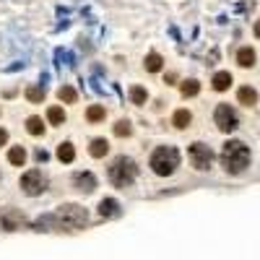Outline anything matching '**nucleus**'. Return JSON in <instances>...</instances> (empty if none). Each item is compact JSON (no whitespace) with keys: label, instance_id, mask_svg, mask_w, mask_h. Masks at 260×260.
Segmentation results:
<instances>
[{"label":"nucleus","instance_id":"f257e3e1","mask_svg":"<svg viewBox=\"0 0 260 260\" xmlns=\"http://www.w3.org/2000/svg\"><path fill=\"white\" fill-rule=\"evenodd\" d=\"M221 164L229 175H242L244 166L250 164V148L242 141H226L221 151Z\"/></svg>","mask_w":260,"mask_h":260},{"label":"nucleus","instance_id":"f03ea898","mask_svg":"<svg viewBox=\"0 0 260 260\" xmlns=\"http://www.w3.org/2000/svg\"><path fill=\"white\" fill-rule=\"evenodd\" d=\"M55 229H68V232H75V229H83L86 221H89V213L86 208L75 206V203H68V206H60L55 213Z\"/></svg>","mask_w":260,"mask_h":260},{"label":"nucleus","instance_id":"7ed1b4c3","mask_svg":"<svg viewBox=\"0 0 260 260\" xmlns=\"http://www.w3.org/2000/svg\"><path fill=\"white\" fill-rule=\"evenodd\" d=\"M177 166H180V151L175 146H159L154 154H151V169H154L159 177L175 175Z\"/></svg>","mask_w":260,"mask_h":260},{"label":"nucleus","instance_id":"20e7f679","mask_svg":"<svg viewBox=\"0 0 260 260\" xmlns=\"http://www.w3.org/2000/svg\"><path fill=\"white\" fill-rule=\"evenodd\" d=\"M135 177H138V166H135V161L133 159H128V156H117L115 161H112V166H110V182L115 188H130L133 182H135Z\"/></svg>","mask_w":260,"mask_h":260},{"label":"nucleus","instance_id":"39448f33","mask_svg":"<svg viewBox=\"0 0 260 260\" xmlns=\"http://www.w3.org/2000/svg\"><path fill=\"white\" fill-rule=\"evenodd\" d=\"M213 120H216V128H219L221 133H232V130H237V125H239V117H237V112H234V107H229V104H219Z\"/></svg>","mask_w":260,"mask_h":260},{"label":"nucleus","instance_id":"423d86ee","mask_svg":"<svg viewBox=\"0 0 260 260\" xmlns=\"http://www.w3.org/2000/svg\"><path fill=\"white\" fill-rule=\"evenodd\" d=\"M21 190L26 195H42L44 190H47V177H44L39 169H29L21 177Z\"/></svg>","mask_w":260,"mask_h":260},{"label":"nucleus","instance_id":"0eeeda50","mask_svg":"<svg viewBox=\"0 0 260 260\" xmlns=\"http://www.w3.org/2000/svg\"><path fill=\"white\" fill-rule=\"evenodd\" d=\"M188 154H190V161H193L195 169H201V172L211 169V161H213V151H211V146H206V143H193Z\"/></svg>","mask_w":260,"mask_h":260},{"label":"nucleus","instance_id":"6e6552de","mask_svg":"<svg viewBox=\"0 0 260 260\" xmlns=\"http://www.w3.org/2000/svg\"><path fill=\"white\" fill-rule=\"evenodd\" d=\"M24 224H26V216L16 208H6L0 213V229H6V232H16V229H21Z\"/></svg>","mask_w":260,"mask_h":260},{"label":"nucleus","instance_id":"1a4fd4ad","mask_svg":"<svg viewBox=\"0 0 260 260\" xmlns=\"http://www.w3.org/2000/svg\"><path fill=\"white\" fill-rule=\"evenodd\" d=\"M73 185H75V190H81V193H94L97 177L91 175V172H78V175L73 177Z\"/></svg>","mask_w":260,"mask_h":260},{"label":"nucleus","instance_id":"9d476101","mask_svg":"<svg viewBox=\"0 0 260 260\" xmlns=\"http://www.w3.org/2000/svg\"><path fill=\"white\" fill-rule=\"evenodd\" d=\"M99 216H104V219L120 216V203L115 201V198H104V201L99 203Z\"/></svg>","mask_w":260,"mask_h":260},{"label":"nucleus","instance_id":"9b49d317","mask_svg":"<svg viewBox=\"0 0 260 260\" xmlns=\"http://www.w3.org/2000/svg\"><path fill=\"white\" fill-rule=\"evenodd\" d=\"M89 154L94 156V159H102V156L110 154V143H107L104 138H94V141H91V146H89Z\"/></svg>","mask_w":260,"mask_h":260},{"label":"nucleus","instance_id":"f8f14e48","mask_svg":"<svg viewBox=\"0 0 260 260\" xmlns=\"http://www.w3.org/2000/svg\"><path fill=\"white\" fill-rule=\"evenodd\" d=\"M255 57H257V55H255L252 47H242V50L237 52V63H239L242 68H252V65H255Z\"/></svg>","mask_w":260,"mask_h":260},{"label":"nucleus","instance_id":"ddd939ff","mask_svg":"<svg viewBox=\"0 0 260 260\" xmlns=\"http://www.w3.org/2000/svg\"><path fill=\"white\" fill-rule=\"evenodd\" d=\"M213 89L216 91H226L229 86H232V73H226V70H219L216 75H213Z\"/></svg>","mask_w":260,"mask_h":260},{"label":"nucleus","instance_id":"4468645a","mask_svg":"<svg viewBox=\"0 0 260 260\" xmlns=\"http://www.w3.org/2000/svg\"><path fill=\"white\" fill-rule=\"evenodd\" d=\"M237 97H239V102H242L244 107H252V104H257V91H255L252 86H242Z\"/></svg>","mask_w":260,"mask_h":260},{"label":"nucleus","instance_id":"2eb2a0df","mask_svg":"<svg viewBox=\"0 0 260 260\" xmlns=\"http://www.w3.org/2000/svg\"><path fill=\"white\" fill-rule=\"evenodd\" d=\"M8 161H11L13 166H24V161H26V148H24V146H13V148L8 151Z\"/></svg>","mask_w":260,"mask_h":260},{"label":"nucleus","instance_id":"dca6fc26","mask_svg":"<svg viewBox=\"0 0 260 260\" xmlns=\"http://www.w3.org/2000/svg\"><path fill=\"white\" fill-rule=\"evenodd\" d=\"M190 120H193V115H190L188 110H177V112H175V117H172V125H175V128H180V130H185V128L190 125Z\"/></svg>","mask_w":260,"mask_h":260},{"label":"nucleus","instance_id":"f3484780","mask_svg":"<svg viewBox=\"0 0 260 260\" xmlns=\"http://www.w3.org/2000/svg\"><path fill=\"white\" fill-rule=\"evenodd\" d=\"M57 159L65 161V164H70V161L75 159V148H73V143H60V146H57Z\"/></svg>","mask_w":260,"mask_h":260},{"label":"nucleus","instance_id":"a211bd4d","mask_svg":"<svg viewBox=\"0 0 260 260\" xmlns=\"http://www.w3.org/2000/svg\"><path fill=\"white\" fill-rule=\"evenodd\" d=\"M143 65H146V70H148V73H159V70H161V65H164V60H161V55H159V52H151V55L146 57V63H143Z\"/></svg>","mask_w":260,"mask_h":260},{"label":"nucleus","instance_id":"6ab92c4d","mask_svg":"<svg viewBox=\"0 0 260 260\" xmlns=\"http://www.w3.org/2000/svg\"><path fill=\"white\" fill-rule=\"evenodd\" d=\"M57 99H60V102H65V104H75L78 94H75V89H73V86H60V91H57Z\"/></svg>","mask_w":260,"mask_h":260},{"label":"nucleus","instance_id":"aec40b11","mask_svg":"<svg viewBox=\"0 0 260 260\" xmlns=\"http://www.w3.org/2000/svg\"><path fill=\"white\" fill-rule=\"evenodd\" d=\"M104 115H107V110L102 104H91L89 110H86V120L89 122H99V120H104Z\"/></svg>","mask_w":260,"mask_h":260},{"label":"nucleus","instance_id":"412c9836","mask_svg":"<svg viewBox=\"0 0 260 260\" xmlns=\"http://www.w3.org/2000/svg\"><path fill=\"white\" fill-rule=\"evenodd\" d=\"M47 120L52 122V125H63V122H65L63 107H50V110H47Z\"/></svg>","mask_w":260,"mask_h":260},{"label":"nucleus","instance_id":"4be33fe9","mask_svg":"<svg viewBox=\"0 0 260 260\" xmlns=\"http://www.w3.org/2000/svg\"><path fill=\"white\" fill-rule=\"evenodd\" d=\"M180 91H182V97H195L198 91H201V83H198L195 78H190V81H182Z\"/></svg>","mask_w":260,"mask_h":260},{"label":"nucleus","instance_id":"5701e85b","mask_svg":"<svg viewBox=\"0 0 260 260\" xmlns=\"http://www.w3.org/2000/svg\"><path fill=\"white\" fill-rule=\"evenodd\" d=\"M26 130L32 133V135H42V133H44V122H42V117H29V120H26Z\"/></svg>","mask_w":260,"mask_h":260},{"label":"nucleus","instance_id":"b1692460","mask_svg":"<svg viewBox=\"0 0 260 260\" xmlns=\"http://www.w3.org/2000/svg\"><path fill=\"white\" fill-rule=\"evenodd\" d=\"M146 99H148V94H146L143 86H133L130 89V102L133 104H146Z\"/></svg>","mask_w":260,"mask_h":260},{"label":"nucleus","instance_id":"393cba45","mask_svg":"<svg viewBox=\"0 0 260 260\" xmlns=\"http://www.w3.org/2000/svg\"><path fill=\"white\" fill-rule=\"evenodd\" d=\"M130 133H133L130 120H117V125H115V135H120V138H128Z\"/></svg>","mask_w":260,"mask_h":260},{"label":"nucleus","instance_id":"a878e982","mask_svg":"<svg viewBox=\"0 0 260 260\" xmlns=\"http://www.w3.org/2000/svg\"><path fill=\"white\" fill-rule=\"evenodd\" d=\"M26 99L34 102V104H39V102L44 99V89H42V86H29V89H26Z\"/></svg>","mask_w":260,"mask_h":260},{"label":"nucleus","instance_id":"bb28decb","mask_svg":"<svg viewBox=\"0 0 260 260\" xmlns=\"http://www.w3.org/2000/svg\"><path fill=\"white\" fill-rule=\"evenodd\" d=\"M37 161H39V164L47 161V151H44V148H37Z\"/></svg>","mask_w":260,"mask_h":260},{"label":"nucleus","instance_id":"cd10ccee","mask_svg":"<svg viewBox=\"0 0 260 260\" xmlns=\"http://www.w3.org/2000/svg\"><path fill=\"white\" fill-rule=\"evenodd\" d=\"M6 143H8V130L0 128V146H6Z\"/></svg>","mask_w":260,"mask_h":260},{"label":"nucleus","instance_id":"c85d7f7f","mask_svg":"<svg viewBox=\"0 0 260 260\" xmlns=\"http://www.w3.org/2000/svg\"><path fill=\"white\" fill-rule=\"evenodd\" d=\"M177 81V73H166V83H175Z\"/></svg>","mask_w":260,"mask_h":260},{"label":"nucleus","instance_id":"c756f323","mask_svg":"<svg viewBox=\"0 0 260 260\" xmlns=\"http://www.w3.org/2000/svg\"><path fill=\"white\" fill-rule=\"evenodd\" d=\"M255 37H257V39H260V19H257V21H255Z\"/></svg>","mask_w":260,"mask_h":260}]
</instances>
